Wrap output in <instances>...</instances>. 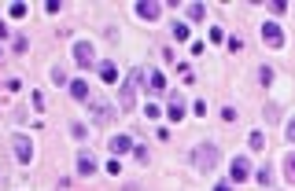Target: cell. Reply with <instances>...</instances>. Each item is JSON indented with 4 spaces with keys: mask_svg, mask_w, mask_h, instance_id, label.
Returning a JSON list of instances; mask_svg holds the SVG:
<instances>
[{
    "mask_svg": "<svg viewBox=\"0 0 295 191\" xmlns=\"http://www.w3.org/2000/svg\"><path fill=\"white\" fill-rule=\"evenodd\" d=\"M192 162H196V169L211 173V169H218V162H222V151H218L214 143H199V147L192 151Z\"/></svg>",
    "mask_w": 295,
    "mask_h": 191,
    "instance_id": "1",
    "label": "cell"
},
{
    "mask_svg": "<svg viewBox=\"0 0 295 191\" xmlns=\"http://www.w3.org/2000/svg\"><path fill=\"white\" fill-rule=\"evenodd\" d=\"M140 78H144L140 70H129V78H126V85H122V92H118V110H133V99H137Z\"/></svg>",
    "mask_w": 295,
    "mask_h": 191,
    "instance_id": "2",
    "label": "cell"
},
{
    "mask_svg": "<svg viewBox=\"0 0 295 191\" xmlns=\"http://www.w3.org/2000/svg\"><path fill=\"white\" fill-rule=\"evenodd\" d=\"M74 63H78L81 70H89V66L96 63V55H92V44H89V41H78V44H74Z\"/></svg>",
    "mask_w": 295,
    "mask_h": 191,
    "instance_id": "3",
    "label": "cell"
},
{
    "mask_svg": "<svg viewBox=\"0 0 295 191\" xmlns=\"http://www.w3.org/2000/svg\"><path fill=\"white\" fill-rule=\"evenodd\" d=\"M247 177H251V162H247V158H233L229 162V180H233V184H244Z\"/></svg>",
    "mask_w": 295,
    "mask_h": 191,
    "instance_id": "4",
    "label": "cell"
},
{
    "mask_svg": "<svg viewBox=\"0 0 295 191\" xmlns=\"http://www.w3.org/2000/svg\"><path fill=\"white\" fill-rule=\"evenodd\" d=\"M262 41L270 48H284V30L277 22H262Z\"/></svg>",
    "mask_w": 295,
    "mask_h": 191,
    "instance_id": "5",
    "label": "cell"
},
{
    "mask_svg": "<svg viewBox=\"0 0 295 191\" xmlns=\"http://www.w3.org/2000/svg\"><path fill=\"white\" fill-rule=\"evenodd\" d=\"M15 158L22 162V166H30V162H33V143L26 140V136H15Z\"/></svg>",
    "mask_w": 295,
    "mask_h": 191,
    "instance_id": "6",
    "label": "cell"
},
{
    "mask_svg": "<svg viewBox=\"0 0 295 191\" xmlns=\"http://www.w3.org/2000/svg\"><path fill=\"white\" fill-rule=\"evenodd\" d=\"M107 147H111V155H115V158H122L126 151H133V140L126 136V132H118V136H111V140H107Z\"/></svg>",
    "mask_w": 295,
    "mask_h": 191,
    "instance_id": "7",
    "label": "cell"
},
{
    "mask_svg": "<svg viewBox=\"0 0 295 191\" xmlns=\"http://www.w3.org/2000/svg\"><path fill=\"white\" fill-rule=\"evenodd\" d=\"M137 15L148 18V22H155V18L163 15V4H155V0H140V4H137Z\"/></svg>",
    "mask_w": 295,
    "mask_h": 191,
    "instance_id": "8",
    "label": "cell"
},
{
    "mask_svg": "<svg viewBox=\"0 0 295 191\" xmlns=\"http://www.w3.org/2000/svg\"><path fill=\"white\" fill-rule=\"evenodd\" d=\"M78 173H81V177H92V173H96V158H92L89 151H81V155H78Z\"/></svg>",
    "mask_w": 295,
    "mask_h": 191,
    "instance_id": "9",
    "label": "cell"
},
{
    "mask_svg": "<svg viewBox=\"0 0 295 191\" xmlns=\"http://www.w3.org/2000/svg\"><path fill=\"white\" fill-rule=\"evenodd\" d=\"M70 96H74V99H89V81H85V78H74V81H70Z\"/></svg>",
    "mask_w": 295,
    "mask_h": 191,
    "instance_id": "10",
    "label": "cell"
},
{
    "mask_svg": "<svg viewBox=\"0 0 295 191\" xmlns=\"http://www.w3.org/2000/svg\"><path fill=\"white\" fill-rule=\"evenodd\" d=\"M166 118H170V121H181V118H185V103H181V96H174V103L166 107Z\"/></svg>",
    "mask_w": 295,
    "mask_h": 191,
    "instance_id": "11",
    "label": "cell"
},
{
    "mask_svg": "<svg viewBox=\"0 0 295 191\" xmlns=\"http://www.w3.org/2000/svg\"><path fill=\"white\" fill-rule=\"evenodd\" d=\"M100 78L107 81V85H115L118 81V66L115 63H100Z\"/></svg>",
    "mask_w": 295,
    "mask_h": 191,
    "instance_id": "12",
    "label": "cell"
},
{
    "mask_svg": "<svg viewBox=\"0 0 295 191\" xmlns=\"http://www.w3.org/2000/svg\"><path fill=\"white\" fill-rule=\"evenodd\" d=\"M185 15L192 18V22H203V18H207V7H203V4H188V7H185Z\"/></svg>",
    "mask_w": 295,
    "mask_h": 191,
    "instance_id": "13",
    "label": "cell"
},
{
    "mask_svg": "<svg viewBox=\"0 0 295 191\" xmlns=\"http://www.w3.org/2000/svg\"><path fill=\"white\" fill-rule=\"evenodd\" d=\"M107 114H111V103L107 99H96V121H107Z\"/></svg>",
    "mask_w": 295,
    "mask_h": 191,
    "instance_id": "14",
    "label": "cell"
},
{
    "mask_svg": "<svg viewBox=\"0 0 295 191\" xmlns=\"http://www.w3.org/2000/svg\"><path fill=\"white\" fill-rule=\"evenodd\" d=\"M284 177H288V184H295V155L284 158Z\"/></svg>",
    "mask_w": 295,
    "mask_h": 191,
    "instance_id": "15",
    "label": "cell"
},
{
    "mask_svg": "<svg viewBox=\"0 0 295 191\" xmlns=\"http://www.w3.org/2000/svg\"><path fill=\"white\" fill-rule=\"evenodd\" d=\"M148 78H151V89H155V92H163V89H166V78H163L159 70H151Z\"/></svg>",
    "mask_w": 295,
    "mask_h": 191,
    "instance_id": "16",
    "label": "cell"
},
{
    "mask_svg": "<svg viewBox=\"0 0 295 191\" xmlns=\"http://www.w3.org/2000/svg\"><path fill=\"white\" fill-rule=\"evenodd\" d=\"M247 143H251V151H266V136H262V132H251Z\"/></svg>",
    "mask_w": 295,
    "mask_h": 191,
    "instance_id": "17",
    "label": "cell"
},
{
    "mask_svg": "<svg viewBox=\"0 0 295 191\" xmlns=\"http://www.w3.org/2000/svg\"><path fill=\"white\" fill-rule=\"evenodd\" d=\"M255 177H259V184H262V188H270V184H273V173H270V169H259Z\"/></svg>",
    "mask_w": 295,
    "mask_h": 191,
    "instance_id": "18",
    "label": "cell"
},
{
    "mask_svg": "<svg viewBox=\"0 0 295 191\" xmlns=\"http://www.w3.org/2000/svg\"><path fill=\"white\" fill-rule=\"evenodd\" d=\"M7 15H11V18H26V4H11V7H7Z\"/></svg>",
    "mask_w": 295,
    "mask_h": 191,
    "instance_id": "19",
    "label": "cell"
},
{
    "mask_svg": "<svg viewBox=\"0 0 295 191\" xmlns=\"http://www.w3.org/2000/svg\"><path fill=\"white\" fill-rule=\"evenodd\" d=\"M133 158H137L140 166H148V147H133Z\"/></svg>",
    "mask_w": 295,
    "mask_h": 191,
    "instance_id": "20",
    "label": "cell"
},
{
    "mask_svg": "<svg viewBox=\"0 0 295 191\" xmlns=\"http://www.w3.org/2000/svg\"><path fill=\"white\" fill-rule=\"evenodd\" d=\"M174 37H177V41H188V26L177 22V26H174Z\"/></svg>",
    "mask_w": 295,
    "mask_h": 191,
    "instance_id": "21",
    "label": "cell"
},
{
    "mask_svg": "<svg viewBox=\"0 0 295 191\" xmlns=\"http://www.w3.org/2000/svg\"><path fill=\"white\" fill-rule=\"evenodd\" d=\"M270 11H273V15H284V11H288V4H284V0H277V4H270Z\"/></svg>",
    "mask_w": 295,
    "mask_h": 191,
    "instance_id": "22",
    "label": "cell"
},
{
    "mask_svg": "<svg viewBox=\"0 0 295 191\" xmlns=\"http://www.w3.org/2000/svg\"><path fill=\"white\" fill-rule=\"evenodd\" d=\"M259 78H262V85H270V81H273V70H270V66H262V70H259Z\"/></svg>",
    "mask_w": 295,
    "mask_h": 191,
    "instance_id": "23",
    "label": "cell"
},
{
    "mask_svg": "<svg viewBox=\"0 0 295 191\" xmlns=\"http://www.w3.org/2000/svg\"><path fill=\"white\" fill-rule=\"evenodd\" d=\"M70 132H74L78 140H85V125H81V121H74V125H70Z\"/></svg>",
    "mask_w": 295,
    "mask_h": 191,
    "instance_id": "24",
    "label": "cell"
},
{
    "mask_svg": "<svg viewBox=\"0 0 295 191\" xmlns=\"http://www.w3.org/2000/svg\"><path fill=\"white\" fill-rule=\"evenodd\" d=\"M288 140H292V143H295V118H292V121H288Z\"/></svg>",
    "mask_w": 295,
    "mask_h": 191,
    "instance_id": "25",
    "label": "cell"
},
{
    "mask_svg": "<svg viewBox=\"0 0 295 191\" xmlns=\"http://www.w3.org/2000/svg\"><path fill=\"white\" fill-rule=\"evenodd\" d=\"M4 37H7V26H4V22H0V41H4Z\"/></svg>",
    "mask_w": 295,
    "mask_h": 191,
    "instance_id": "26",
    "label": "cell"
},
{
    "mask_svg": "<svg viewBox=\"0 0 295 191\" xmlns=\"http://www.w3.org/2000/svg\"><path fill=\"white\" fill-rule=\"evenodd\" d=\"M214 191H233V188H229V184H218V188H214Z\"/></svg>",
    "mask_w": 295,
    "mask_h": 191,
    "instance_id": "27",
    "label": "cell"
}]
</instances>
